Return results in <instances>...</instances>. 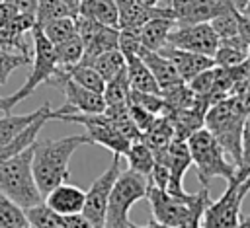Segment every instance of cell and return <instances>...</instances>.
<instances>
[{"mask_svg":"<svg viewBox=\"0 0 250 228\" xmlns=\"http://www.w3.org/2000/svg\"><path fill=\"white\" fill-rule=\"evenodd\" d=\"M176 19L170 16H158L148 19L143 27H141V45L143 49L148 51H160L162 47H166L168 35L174 29Z\"/></svg>","mask_w":250,"mask_h":228,"instance_id":"15","label":"cell"},{"mask_svg":"<svg viewBox=\"0 0 250 228\" xmlns=\"http://www.w3.org/2000/svg\"><path fill=\"white\" fill-rule=\"evenodd\" d=\"M25 64H31V55H25V53H18V51H10V49L0 47V86H4L8 82L10 74L16 68L25 66Z\"/></svg>","mask_w":250,"mask_h":228,"instance_id":"30","label":"cell"},{"mask_svg":"<svg viewBox=\"0 0 250 228\" xmlns=\"http://www.w3.org/2000/svg\"><path fill=\"white\" fill-rule=\"evenodd\" d=\"M64 16H74L68 6L62 0H37V8H35V25H43L51 19L57 18H64Z\"/></svg>","mask_w":250,"mask_h":228,"instance_id":"29","label":"cell"},{"mask_svg":"<svg viewBox=\"0 0 250 228\" xmlns=\"http://www.w3.org/2000/svg\"><path fill=\"white\" fill-rule=\"evenodd\" d=\"M20 224H29L25 210L0 191V228L20 226Z\"/></svg>","mask_w":250,"mask_h":228,"instance_id":"31","label":"cell"},{"mask_svg":"<svg viewBox=\"0 0 250 228\" xmlns=\"http://www.w3.org/2000/svg\"><path fill=\"white\" fill-rule=\"evenodd\" d=\"M232 4H223L217 0H170L176 23H199L209 21L219 12Z\"/></svg>","mask_w":250,"mask_h":228,"instance_id":"10","label":"cell"},{"mask_svg":"<svg viewBox=\"0 0 250 228\" xmlns=\"http://www.w3.org/2000/svg\"><path fill=\"white\" fill-rule=\"evenodd\" d=\"M248 58H250V49H248Z\"/></svg>","mask_w":250,"mask_h":228,"instance_id":"48","label":"cell"},{"mask_svg":"<svg viewBox=\"0 0 250 228\" xmlns=\"http://www.w3.org/2000/svg\"><path fill=\"white\" fill-rule=\"evenodd\" d=\"M64 72H66V76H68L70 80H74V82L80 84L82 88L92 90V92H98V94L104 92L105 82H104V78L98 74V70H96L94 66L84 64V62H78V64L70 66V68L64 70Z\"/></svg>","mask_w":250,"mask_h":228,"instance_id":"25","label":"cell"},{"mask_svg":"<svg viewBox=\"0 0 250 228\" xmlns=\"http://www.w3.org/2000/svg\"><path fill=\"white\" fill-rule=\"evenodd\" d=\"M76 14L92 18V19H96L104 25H111V27H117V23H119V10H117L115 0H80Z\"/></svg>","mask_w":250,"mask_h":228,"instance_id":"18","label":"cell"},{"mask_svg":"<svg viewBox=\"0 0 250 228\" xmlns=\"http://www.w3.org/2000/svg\"><path fill=\"white\" fill-rule=\"evenodd\" d=\"M90 144L86 134H70L62 138L35 140L31 146V171L43 197L68 179V164L72 154L82 146Z\"/></svg>","mask_w":250,"mask_h":228,"instance_id":"1","label":"cell"},{"mask_svg":"<svg viewBox=\"0 0 250 228\" xmlns=\"http://www.w3.org/2000/svg\"><path fill=\"white\" fill-rule=\"evenodd\" d=\"M6 2H10L18 12H21V14H31V16H35V8H37V0H6Z\"/></svg>","mask_w":250,"mask_h":228,"instance_id":"36","label":"cell"},{"mask_svg":"<svg viewBox=\"0 0 250 228\" xmlns=\"http://www.w3.org/2000/svg\"><path fill=\"white\" fill-rule=\"evenodd\" d=\"M64 222H66V228H96V226H94L82 212L64 216Z\"/></svg>","mask_w":250,"mask_h":228,"instance_id":"34","label":"cell"},{"mask_svg":"<svg viewBox=\"0 0 250 228\" xmlns=\"http://www.w3.org/2000/svg\"><path fill=\"white\" fill-rule=\"evenodd\" d=\"M39 27V25H37ZM41 31L43 35L53 43H61L72 35H76V23H74V16H64V18H57V19H51L47 23L41 25Z\"/></svg>","mask_w":250,"mask_h":228,"instance_id":"27","label":"cell"},{"mask_svg":"<svg viewBox=\"0 0 250 228\" xmlns=\"http://www.w3.org/2000/svg\"><path fill=\"white\" fill-rule=\"evenodd\" d=\"M139 4H145V6H156V4H160L162 0H137Z\"/></svg>","mask_w":250,"mask_h":228,"instance_id":"43","label":"cell"},{"mask_svg":"<svg viewBox=\"0 0 250 228\" xmlns=\"http://www.w3.org/2000/svg\"><path fill=\"white\" fill-rule=\"evenodd\" d=\"M27 222L31 228H66L64 216L55 212L51 207H47L45 203H39L35 207L23 209Z\"/></svg>","mask_w":250,"mask_h":228,"instance_id":"23","label":"cell"},{"mask_svg":"<svg viewBox=\"0 0 250 228\" xmlns=\"http://www.w3.org/2000/svg\"><path fill=\"white\" fill-rule=\"evenodd\" d=\"M236 35L242 37L246 43H250V19L242 14H238V19H236Z\"/></svg>","mask_w":250,"mask_h":228,"instance_id":"37","label":"cell"},{"mask_svg":"<svg viewBox=\"0 0 250 228\" xmlns=\"http://www.w3.org/2000/svg\"><path fill=\"white\" fill-rule=\"evenodd\" d=\"M248 175H250V142H244L242 150H240V158H238L236 170H234V177L238 181H244Z\"/></svg>","mask_w":250,"mask_h":228,"instance_id":"33","label":"cell"},{"mask_svg":"<svg viewBox=\"0 0 250 228\" xmlns=\"http://www.w3.org/2000/svg\"><path fill=\"white\" fill-rule=\"evenodd\" d=\"M0 111L2 113H10V109H8V105H6V99L0 95Z\"/></svg>","mask_w":250,"mask_h":228,"instance_id":"45","label":"cell"},{"mask_svg":"<svg viewBox=\"0 0 250 228\" xmlns=\"http://www.w3.org/2000/svg\"><path fill=\"white\" fill-rule=\"evenodd\" d=\"M139 57L143 58V62H145V64L148 66V70L152 72V76H154V80H156V84H158V88H160V94L166 92V90H170V88H174V86L184 84V80L180 78V74H178V70L174 68V64H172L162 53H158V51H148V49H143V47H141Z\"/></svg>","mask_w":250,"mask_h":228,"instance_id":"13","label":"cell"},{"mask_svg":"<svg viewBox=\"0 0 250 228\" xmlns=\"http://www.w3.org/2000/svg\"><path fill=\"white\" fill-rule=\"evenodd\" d=\"M49 107V103H43L39 109L31 111V113H23V115H14V113H4V117H0V144L12 140L18 133H21L35 117H39L45 109Z\"/></svg>","mask_w":250,"mask_h":228,"instance_id":"21","label":"cell"},{"mask_svg":"<svg viewBox=\"0 0 250 228\" xmlns=\"http://www.w3.org/2000/svg\"><path fill=\"white\" fill-rule=\"evenodd\" d=\"M129 228H170V226H164V224H160L158 220H150L148 224H145V226H139V224H129Z\"/></svg>","mask_w":250,"mask_h":228,"instance_id":"40","label":"cell"},{"mask_svg":"<svg viewBox=\"0 0 250 228\" xmlns=\"http://www.w3.org/2000/svg\"><path fill=\"white\" fill-rule=\"evenodd\" d=\"M43 203L47 207H51L55 212L68 216V214H76L82 212V205H84V191L76 185H68V183H59L57 187H53L45 197Z\"/></svg>","mask_w":250,"mask_h":228,"instance_id":"12","label":"cell"},{"mask_svg":"<svg viewBox=\"0 0 250 228\" xmlns=\"http://www.w3.org/2000/svg\"><path fill=\"white\" fill-rule=\"evenodd\" d=\"M168 47L176 49H186L191 53L207 55L213 57L215 49L219 45V37L209 25V21H199V23H176L174 29L168 35L166 41Z\"/></svg>","mask_w":250,"mask_h":228,"instance_id":"9","label":"cell"},{"mask_svg":"<svg viewBox=\"0 0 250 228\" xmlns=\"http://www.w3.org/2000/svg\"><path fill=\"white\" fill-rule=\"evenodd\" d=\"M117 37H119V27H111V25H102L96 35L84 43V55L80 62H90L92 58H96L98 55L117 49Z\"/></svg>","mask_w":250,"mask_h":228,"instance_id":"19","label":"cell"},{"mask_svg":"<svg viewBox=\"0 0 250 228\" xmlns=\"http://www.w3.org/2000/svg\"><path fill=\"white\" fill-rule=\"evenodd\" d=\"M129 82H127V70L123 68L119 74H115L111 80L105 82L102 97L105 101V105H117V103H127L129 97Z\"/></svg>","mask_w":250,"mask_h":228,"instance_id":"26","label":"cell"},{"mask_svg":"<svg viewBox=\"0 0 250 228\" xmlns=\"http://www.w3.org/2000/svg\"><path fill=\"white\" fill-rule=\"evenodd\" d=\"M31 146L0 166V191L21 209L43 203V193L39 191L31 171Z\"/></svg>","mask_w":250,"mask_h":228,"instance_id":"2","label":"cell"},{"mask_svg":"<svg viewBox=\"0 0 250 228\" xmlns=\"http://www.w3.org/2000/svg\"><path fill=\"white\" fill-rule=\"evenodd\" d=\"M127 109H129V115H131L133 123H135L137 129L141 131V134L146 133V131L150 129V125L156 121V115H152L150 111H146V109H145L139 101H135L131 95L127 97Z\"/></svg>","mask_w":250,"mask_h":228,"instance_id":"32","label":"cell"},{"mask_svg":"<svg viewBox=\"0 0 250 228\" xmlns=\"http://www.w3.org/2000/svg\"><path fill=\"white\" fill-rule=\"evenodd\" d=\"M125 70H127V82L133 92H143V94H160V88L148 70V66L143 62L139 55L125 58Z\"/></svg>","mask_w":250,"mask_h":228,"instance_id":"16","label":"cell"},{"mask_svg":"<svg viewBox=\"0 0 250 228\" xmlns=\"http://www.w3.org/2000/svg\"><path fill=\"white\" fill-rule=\"evenodd\" d=\"M66 6H68V10L76 16V12H78V4H80V0H62Z\"/></svg>","mask_w":250,"mask_h":228,"instance_id":"41","label":"cell"},{"mask_svg":"<svg viewBox=\"0 0 250 228\" xmlns=\"http://www.w3.org/2000/svg\"><path fill=\"white\" fill-rule=\"evenodd\" d=\"M53 119L84 125L90 144H100V146L111 150L113 154L125 156V152L129 150L131 140H127L117 131V127L109 121V117L104 111H100V113H59Z\"/></svg>","mask_w":250,"mask_h":228,"instance_id":"6","label":"cell"},{"mask_svg":"<svg viewBox=\"0 0 250 228\" xmlns=\"http://www.w3.org/2000/svg\"><path fill=\"white\" fill-rule=\"evenodd\" d=\"M248 191L242 183L232 177L227 181V189L217 201H209L203 209L199 228H238L240 224V207Z\"/></svg>","mask_w":250,"mask_h":228,"instance_id":"7","label":"cell"},{"mask_svg":"<svg viewBox=\"0 0 250 228\" xmlns=\"http://www.w3.org/2000/svg\"><path fill=\"white\" fill-rule=\"evenodd\" d=\"M31 39H33V49H31V72L27 76V80L23 82V86L20 90H16L14 94H10L6 99L8 109L12 111L20 101H23L25 97H29L37 86L47 84L55 72H57V58H55V49L53 43L43 35L41 27L33 25L31 29Z\"/></svg>","mask_w":250,"mask_h":228,"instance_id":"5","label":"cell"},{"mask_svg":"<svg viewBox=\"0 0 250 228\" xmlns=\"http://www.w3.org/2000/svg\"><path fill=\"white\" fill-rule=\"evenodd\" d=\"M53 49H55L57 66L61 70H68L70 66L78 64L82 60V55H84V45H82V39L78 35H72V37L53 45Z\"/></svg>","mask_w":250,"mask_h":228,"instance_id":"22","label":"cell"},{"mask_svg":"<svg viewBox=\"0 0 250 228\" xmlns=\"http://www.w3.org/2000/svg\"><path fill=\"white\" fill-rule=\"evenodd\" d=\"M236 19H238V12L234 6L225 8L223 12H219L215 18L209 19V25L213 27V31L217 33L219 39H229L236 35Z\"/></svg>","mask_w":250,"mask_h":228,"instance_id":"28","label":"cell"},{"mask_svg":"<svg viewBox=\"0 0 250 228\" xmlns=\"http://www.w3.org/2000/svg\"><path fill=\"white\" fill-rule=\"evenodd\" d=\"M121 173V156L113 154L111 164L107 166V170L94 179V183L90 185L88 191H84V205H82V214L96 226V228H104V220H105V209H107V199L111 193V187L117 179V175Z\"/></svg>","mask_w":250,"mask_h":228,"instance_id":"8","label":"cell"},{"mask_svg":"<svg viewBox=\"0 0 250 228\" xmlns=\"http://www.w3.org/2000/svg\"><path fill=\"white\" fill-rule=\"evenodd\" d=\"M125 158H127V170L139 173V175H145L148 177L152 168H154V154L152 150L143 142V140H135L129 144V150L125 152Z\"/></svg>","mask_w":250,"mask_h":228,"instance_id":"20","label":"cell"},{"mask_svg":"<svg viewBox=\"0 0 250 228\" xmlns=\"http://www.w3.org/2000/svg\"><path fill=\"white\" fill-rule=\"evenodd\" d=\"M18 14V10L10 4V2H6V0H0V29L14 18Z\"/></svg>","mask_w":250,"mask_h":228,"instance_id":"35","label":"cell"},{"mask_svg":"<svg viewBox=\"0 0 250 228\" xmlns=\"http://www.w3.org/2000/svg\"><path fill=\"white\" fill-rule=\"evenodd\" d=\"M158 53H162L172 64L174 68L178 70L180 78L184 82H189L193 76H197L199 72L215 66V60L213 57H207V55H199V53H191V51H186V49H176V47H162Z\"/></svg>","mask_w":250,"mask_h":228,"instance_id":"11","label":"cell"},{"mask_svg":"<svg viewBox=\"0 0 250 228\" xmlns=\"http://www.w3.org/2000/svg\"><path fill=\"white\" fill-rule=\"evenodd\" d=\"M232 6L236 8L238 14L246 16L250 19V0H232Z\"/></svg>","mask_w":250,"mask_h":228,"instance_id":"38","label":"cell"},{"mask_svg":"<svg viewBox=\"0 0 250 228\" xmlns=\"http://www.w3.org/2000/svg\"><path fill=\"white\" fill-rule=\"evenodd\" d=\"M133 2H137V0H115L117 10H123V8H127V6H131Z\"/></svg>","mask_w":250,"mask_h":228,"instance_id":"42","label":"cell"},{"mask_svg":"<svg viewBox=\"0 0 250 228\" xmlns=\"http://www.w3.org/2000/svg\"><path fill=\"white\" fill-rule=\"evenodd\" d=\"M49 119H51V105H49L39 117H35V119H33L21 133H18L12 140L0 144V166H2L6 160H10L12 156H16V154L23 152L25 148H29V146L37 140V134L41 133L43 125H45Z\"/></svg>","mask_w":250,"mask_h":228,"instance_id":"14","label":"cell"},{"mask_svg":"<svg viewBox=\"0 0 250 228\" xmlns=\"http://www.w3.org/2000/svg\"><path fill=\"white\" fill-rule=\"evenodd\" d=\"M186 142L189 148L191 164L197 168V179L203 187H207L213 177H223L225 181L234 177V164L227 158L217 138L205 127L189 134Z\"/></svg>","mask_w":250,"mask_h":228,"instance_id":"3","label":"cell"},{"mask_svg":"<svg viewBox=\"0 0 250 228\" xmlns=\"http://www.w3.org/2000/svg\"><path fill=\"white\" fill-rule=\"evenodd\" d=\"M146 187L148 177L139 175L131 170H121L107 199L104 228H129V210L137 201L146 199Z\"/></svg>","mask_w":250,"mask_h":228,"instance_id":"4","label":"cell"},{"mask_svg":"<svg viewBox=\"0 0 250 228\" xmlns=\"http://www.w3.org/2000/svg\"><path fill=\"white\" fill-rule=\"evenodd\" d=\"M244 142H250V111H248V115L244 117V123H242V144Z\"/></svg>","mask_w":250,"mask_h":228,"instance_id":"39","label":"cell"},{"mask_svg":"<svg viewBox=\"0 0 250 228\" xmlns=\"http://www.w3.org/2000/svg\"><path fill=\"white\" fill-rule=\"evenodd\" d=\"M8 228H31L29 224H20V226H8Z\"/></svg>","mask_w":250,"mask_h":228,"instance_id":"46","label":"cell"},{"mask_svg":"<svg viewBox=\"0 0 250 228\" xmlns=\"http://www.w3.org/2000/svg\"><path fill=\"white\" fill-rule=\"evenodd\" d=\"M0 47H4V45H2V39H0ZM4 49H6V47H4Z\"/></svg>","mask_w":250,"mask_h":228,"instance_id":"47","label":"cell"},{"mask_svg":"<svg viewBox=\"0 0 250 228\" xmlns=\"http://www.w3.org/2000/svg\"><path fill=\"white\" fill-rule=\"evenodd\" d=\"M248 49H250V43H246L238 35L229 37V39H219L213 60L217 66L230 68V66H236L248 58Z\"/></svg>","mask_w":250,"mask_h":228,"instance_id":"17","label":"cell"},{"mask_svg":"<svg viewBox=\"0 0 250 228\" xmlns=\"http://www.w3.org/2000/svg\"><path fill=\"white\" fill-rule=\"evenodd\" d=\"M88 64L98 70V74L104 78V82H107V80H111L115 74H119L125 68V57L121 55L119 49H111V51H105V53L98 55Z\"/></svg>","mask_w":250,"mask_h":228,"instance_id":"24","label":"cell"},{"mask_svg":"<svg viewBox=\"0 0 250 228\" xmlns=\"http://www.w3.org/2000/svg\"><path fill=\"white\" fill-rule=\"evenodd\" d=\"M238 228H250V216H246V218H240V224H238Z\"/></svg>","mask_w":250,"mask_h":228,"instance_id":"44","label":"cell"}]
</instances>
